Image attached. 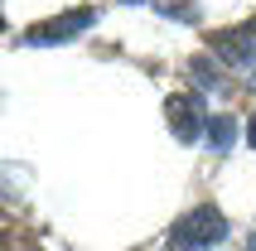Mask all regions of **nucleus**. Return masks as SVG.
<instances>
[{
    "label": "nucleus",
    "mask_w": 256,
    "mask_h": 251,
    "mask_svg": "<svg viewBox=\"0 0 256 251\" xmlns=\"http://www.w3.org/2000/svg\"><path fill=\"white\" fill-rule=\"evenodd\" d=\"M218 242H228V218L213 203H194V208L170 227V251H208Z\"/></svg>",
    "instance_id": "1"
},
{
    "label": "nucleus",
    "mask_w": 256,
    "mask_h": 251,
    "mask_svg": "<svg viewBox=\"0 0 256 251\" xmlns=\"http://www.w3.org/2000/svg\"><path fill=\"white\" fill-rule=\"evenodd\" d=\"M208 48H213L232 72H256V24L218 29V34H208Z\"/></svg>",
    "instance_id": "2"
},
{
    "label": "nucleus",
    "mask_w": 256,
    "mask_h": 251,
    "mask_svg": "<svg viewBox=\"0 0 256 251\" xmlns=\"http://www.w3.org/2000/svg\"><path fill=\"white\" fill-rule=\"evenodd\" d=\"M97 24V10L92 5H78V10H68V14H58V20H44V24H29L24 34H20V44H68V39H78L82 29H92Z\"/></svg>",
    "instance_id": "3"
},
{
    "label": "nucleus",
    "mask_w": 256,
    "mask_h": 251,
    "mask_svg": "<svg viewBox=\"0 0 256 251\" xmlns=\"http://www.w3.org/2000/svg\"><path fill=\"white\" fill-rule=\"evenodd\" d=\"M164 121L174 126V140H184V145L208 136V112H203L198 92H174V97L164 102Z\"/></svg>",
    "instance_id": "4"
},
{
    "label": "nucleus",
    "mask_w": 256,
    "mask_h": 251,
    "mask_svg": "<svg viewBox=\"0 0 256 251\" xmlns=\"http://www.w3.org/2000/svg\"><path fill=\"white\" fill-rule=\"evenodd\" d=\"M208 145H213L218 154H228L232 145H237V121H232V116H213V121H208Z\"/></svg>",
    "instance_id": "5"
},
{
    "label": "nucleus",
    "mask_w": 256,
    "mask_h": 251,
    "mask_svg": "<svg viewBox=\"0 0 256 251\" xmlns=\"http://www.w3.org/2000/svg\"><path fill=\"white\" fill-rule=\"evenodd\" d=\"M160 14H170V20H179V24H194L198 20V0H150Z\"/></svg>",
    "instance_id": "6"
},
{
    "label": "nucleus",
    "mask_w": 256,
    "mask_h": 251,
    "mask_svg": "<svg viewBox=\"0 0 256 251\" xmlns=\"http://www.w3.org/2000/svg\"><path fill=\"white\" fill-rule=\"evenodd\" d=\"M5 251H39V246H29V242H20V237H10V242H5Z\"/></svg>",
    "instance_id": "7"
},
{
    "label": "nucleus",
    "mask_w": 256,
    "mask_h": 251,
    "mask_svg": "<svg viewBox=\"0 0 256 251\" xmlns=\"http://www.w3.org/2000/svg\"><path fill=\"white\" fill-rule=\"evenodd\" d=\"M246 140H252V150H256V121H252V126H246Z\"/></svg>",
    "instance_id": "8"
},
{
    "label": "nucleus",
    "mask_w": 256,
    "mask_h": 251,
    "mask_svg": "<svg viewBox=\"0 0 256 251\" xmlns=\"http://www.w3.org/2000/svg\"><path fill=\"white\" fill-rule=\"evenodd\" d=\"M252 251H256V237H252Z\"/></svg>",
    "instance_id": "9"
},
{
    "label": "nucleus",
    "mask_w": 256,
    "mask_h": 251,
    "mask_svg": "<svg viewBox=\"0 0 256 251\" xmlns=\"http://www.w3.org/2000/svg\"><path fill=\"white\" fill-rule=\"evenodd\" d=\"M126 5H136V0H126Z\"/></svg>",
    "instance_id": "10"
}]
</instances>
